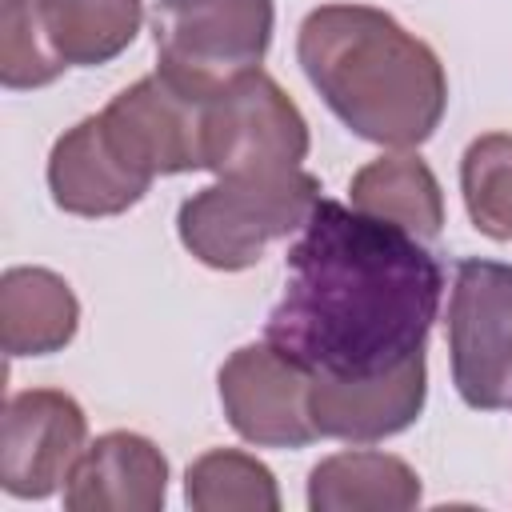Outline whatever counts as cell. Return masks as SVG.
<instances>
[{"label": "cell", "mask_w": 512, "mask_h": 512, "mask_svg": "<svg viewBox=\"0 0 512 512\" xmlns=\"http://www.w3.org/2000/svg\"><path fill=\"white\" fill-rule=\"evenodd\" d=\"M284 268L264 336L304 372L376 376L424 352L444 272L412 232L320 196Z\"/></svg>", "instance_id": "6da1fadb"}, {"label": "cell", "mask_w": 512, "mask_h": 512, "mask_svg": "<svg viewBox=\"0 0 512 512\" xmlns=\"http://www.w3.org/2000/svg\"><path fill=\"white\" fill-rule=\"evenodd\" d=\"M296 60L320 100L364 140L424 144L448 104L440 56L368 4H320L304 16Z\"/></svg>", "instance_id": "7a4b0ae2"}, {"label": "cell", "mask_w": 512, "mask_h": 512, "mask_svg": "<svg viewBox=\"0 0 512 512\" xmlns=\"http://www.w3.org/2000/svg\"><path fill=\"white\" fill-rule=\"evenodd\" d=\"M320 200L312 172L280 176H220L180 204V244L216 272L252 268L272 240L308 224Z\"/></svg>", "instance_id": "3957f363"}, {"label": "cell", "mask_w": 512, "mask_h": 512, "mask_svg": "<svg viewBox=\"0 0 512 512\" xmlns=\"http://www.w3.org/2000/svg\"><path fill=\"white\" fill-rule=\"evenodd\" d=\"M272 20V0H160L152 12L156 72L196 104H208L260 68Z\"/></svg>", "instance_id": "277c9868"}, {"label": "cell", "mask_w": 512, "mask_h": 512, "mask_svg": "<svg viewBox=\"0 0 512 512\" xmlns=\"http://www.w3.org/2000/svg\"><path fill=\"white\" fill-rule=\"evenodd\" d=\"M308 144V120L260 68L204 104V168L216 176L292 172L308 156Z\"/></svg>", "instance_id": "5b68a950"}, {"label": "cell", "mask_w": 512, "mask_h": 512, "mask_svg": "<svg viewBox=\"0 0 512 512\" xmlns=\"http://www.w3.org/2000/svg\"><path fill=\"white\" fill-rule=\"evenodd\" d=\"M452 384L468 408L512 404V264L460 260L448 296Z\"/></svg>", "instance_id": "8992f818"}, {"label": "cell", "mask_w": 512, "mask_h": 512, "mask_svg": "<svg viewBox=\"0 0 512 512\" xmlns=\"http://www.w3.org/2000/svg\"><path fill=\"white\" fill-rule=\"evenodd\" d=\"M84 408L60 388L8 396L0 420V488L16 500L52 496L84 456Z\"/></svg>", "instance_id": "52a82bcc"}, {"label": "cell", "mask_w": 512, "mask_h": 512, "mask_svg": "<svg viewBox=\"0 0 512 512\" xmlns=\"http://www.w3.org/2000/svg\"><path fill=\"white\" fill-rule=\"evenodd\" d=\"M308 384L296 360L280 348L244 344L220 364V404L236 436L260 448H304L316 440V424L308 416Z\"/></svg>", "instance_id": "ba28073f"}, {"label": "cell", "mask_w": 512, "mask_h": 512, "mask_svg": "<svg viewBox=\"0 0 512 512\" xmlns=\"http://www.w3.org/2000/svg\"><path fill=\"white\" fill-rule=\"evenodd\" d=\"M100 120L116 152L152 180L204 168V104L172 88L160 72L116 92Z\"/></svg>", "instance_id": "9c48e42d"}, {"label": "cell", "mask_w": 512, "mask_h": 512, "mask_svg": "<svg viewBox=\"0 0 512 512\" xmlns=\"http://www.w3.org/2000/svg\"><path fill=\"white\" fill-rule=\"evenodd\" d=\"M428 396V364L424 352L412 360L376 372V376H312L308 384V416L316 436L372 444L404 432L424 412Z\"/></svg>", "instance_id": "30bf717a"}, {"label": "cell", "mask_w": 512, "mask_h": 512, "mask_svg": "<svg viewBox=\"0 0 512 512\" xmlns=\"http://www.w3.org/2000/svg\"><path fill=\"white\" fill-rule=\"evenodd\" d=\"M168 496V460L140 432H104L76 460L68 512H160Z\"/></svg>", "instance_id": "8fae6325"}, {"label": "cell", "mask_w": 512, "mask_h": 512, "mask_svg": "<svg viewBox=\"0 0 512 512\" xmlns=\"http://www.w3.org/2000/svg\"><path fill=\"white\" fill-rule=\"evenodd\" d=\"M152 176L136 172L104 132L100 116L72 124L48 156V188L56 208L72 216H120L144 192Z\"/></svg>", "instance_id": "7c38bea8"}, {"label": "cell", "mask_w": 512, "mask_h": 512, "mask_svg": "<svg viewBox=\"0 0 512 512\" xmlns=\"http://www.w3.org/2000/svg\"><path fill=\"white\" fill-rule=\"evenodd\" d=\"M76 292L52 268H8L0 276V344L8 356H48L72 344Z\"/></svg>", "instance_id": "4fadbf2b"}, {"label": "cell", "mask_w": 512, "mask_h": 512, "mask_svg": "<svg viewBox=\"0 0 512 512\" xmlns=\"http://www.w3.org/2000/svg\"><path fill=\"white\" fill-rule=\"evenodd\" d=\"M420 504V476L392 452H336L308 472L312 512H408Z\"/></svg>", "instance_id": "5bb4252c"}, {"label": "cell", "mask_w": 512, "mask_h": 512, "mask_svg": "<svg viewBox=\"0 0 512 512\" xmlns=\"http://www.w3.org/2000/svg\"><path fill=\"white\" fill-rule=\"evenodd\" d=\"M348 192H352V208L388 220L412 232L416 240H436L444 228L440 180L420 156H404V152L376 156L352 176Z\"/></svg>", "instance_id": "9a60e30c"}, {"label": "cell", "mask_w": 512, "mask_h": 512, "mask_svg": "<svg viewBox=\"0 0 512 512\" xmlns=\"http://www.w3.org/2000/svg\"><path fill=\"white\" fill-rule=\"evenodd\" d=\"M44 32L64 64L96 68L120 56L144 20V0H40Z\"/></svg>", "instance_id": "2e32d148"}, {"label": "cell", "mask_w": 512, "mask_h": 512, "mask_svg": "<svg viewBox=\"0 0 512 512\" xmlns=\"http://www.w3.org/2000/svg\"><path fill=\"white\" fill-rule=\"evenodd\" d=\"M184 500L196 512H276L280 488L268 464L236 448H212L188 464Z\"/></svg>", "instance_id": "e0dca14e"}, {"label": "cell", "mask_w": 512, "mask_h": 512, "mask_svg": "<svg viewBox=\"0 0 512 512\" xmlns=\"http://www.w3.org/2000/svg\"><path fill=\"white\" fill-rule=\"evenodd\" d=\"M460 192L488 240H512V132H484L460 160Z\"/></svg>", "instance_id": "ac0fdd59"}, {"label": "cell", "mask_w": 512, "mask_h": 512, "mask_svg": "<svg viewBox=\"0 0 512 512\" xmlns=\"http://www.w3.org/2000/svg\"><path fill=\"white\" fill-rule=\"evenodd\" d=\"M68 64L52 52L40 0H0V84L44 88Z\"/></svg>", "instance_id": "d6986e66"}]
</instances>
